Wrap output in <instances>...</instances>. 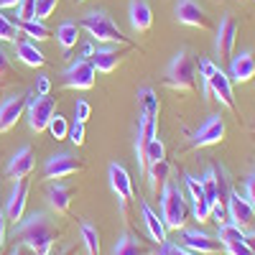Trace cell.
<instances>
[{"mask_svg":"<svg viewBox=\"0 0 255 255\" xmlns=\"http://www.w3.org/2000/svg\"><path fill=\"white\" fill-rule=\"evenodd\" d=\"M15 227V235L18 240L23 243L26 248H31L36 255H44V253H51V245H54V238H56V230L51 225V220L44 215V212H33L26 220H20Z\"/></svg>","mask_w":255,"mask_h":255,"instance_id":"1","label":"cell"},{"mask_svg":"<svg viewBox=\"0 0 255 255\" xmlns=\"http://www.w3.org/2000/svg\"><path fill=\"white\" fill-rule=\"evenodd\" d=\"M186 215H189V207H186V199L181 194V189L163 181V189H161V220H163L166 230H184Z\"/></svg>","mask_w":255,"mask_h":255,"instance_id":"2","label":"cell"},{"mask_svg":"<svg viewBox=\"0 0 255 255\" xmlns=\"http://www.w3.org/2000/svg\"><path fill=\"white\" fill-rule=\"evenodd\" d=\"M79 26L87 31L97 44H130V41L123 36V31L118 28V23L105 10H90L79 20Z\"/></svg>","mask_w":255,"mask_h":255,"instance_id":"3","label":"cell"},{"mask_svg":"<svg viewBox=\"0 0 255 255\" xmlns=\"http://www.w3.org/2000/svg\"><path fill=\"white\" fill-rule=\"evenodd\" d=\"M166 84L179 92H194L197 90V61L189 56V51H179L171 64L166 67Z\"/></svg>","mask_w":255,"mask_h":255,"instance_id":"4","label":"cell"},{"mask_svg":"<svg viewBox=\"0 0 255 255\" xmlns=\"http://www.w3.org/2000/svg\"><path fill=\"white\" fill-rule=\"evenodd\" d=\"M26 113H28V125L33 133L46 130V125L51 120V115L56 113V102L49 95H38V92H28V102H26Z\"/></svg>","mask_w":255,"mask_h":255,"instance_id":"5","label":"cell"},{"mask_svg":"<svg viewBox=\"0 0 255 255\" xmlns=\"http://www.w3.org/2000/svg\"><path fill=\"white\" fill-rule=\"evenodd\" d=\"M95 67H92V59H77L72 61L61 74V82L67 90H90L95 87Z\"/></svg>","mask_w":255,"mask_h":255,"instance_id":"6","label":"cell"},{"mask_svg":"<svg viewBox=\"0 0 255 255\" xmlns=\"http://www.w3.org/2000/svg\"><path fill=\"white\" fill-rule=\"evenodd\" d=\"M108 179H110V186H113L115 197L120 202V212L128 215V204L133 202V179H130V174L125 171V166L110 163L108 166Z\"/></svg>","mask_w":255,"mask_h":255,"instance_id":"7","label":"cell"},{"mask_svg":"<svg viewBox=\"0 0 255 255\" xmlns=\"http://www.w3.org/2000/svg\"><path fill=\"white\" fill-rule=\"evenodd\" d=\"M235 44H238V23L235 18H222L217 26V38H215V49L220 61H230L232 54H235Z\"/></svg>","mask_w":255,"mask_h":255,"instance_id":"8","label":"cell"},{"mask_svg":"<svg viewBox=\"0 0 255 255\" xmlns=\"http://www.w3.org/2000/svg\"><path fill=\"white\" fill-rule=\"evenodd\" d=\"M176 20L184 26H191V28H212V20L207 15V10L197 3V0H179L176 3Z\"/></svg>","mask_w":255,"mask_h":255,"instance_id":"9","label":"cell"},{"mask_svg":"<svg viewBox=\"0 0 255 255\" xmlns=\"http://www.w3.org/2000/svg\"><path fill=\"white\" fill-rule=\"evenodd\" d=\"M227 220H230L232 225L243 227V230H248V227L255 222V209H253V204H250L245 197H240L238 191H230V194H227Z\"/></svg>","mask_w":255,"mask_h":255,"instance_id":"10","label":"cell"},{"mask_svg":"<svg viewBox=\"0 0 255 255\" xmlns=\"http://www.w3.org/2000/svg\"><path fill=\"white\" fill-rule=\"evenodd\" d=\"M28 95H10L0 102V133H8L10 128H15V123L23 118Z\"/></svg>","mask_w":255,"mask_h":255,"instance_id":"11","label":"cell"},{"mask_svg":"<svg viewBox=\"0 0 255 255\" xmlns=\"http://www.w3.org/2000/svg\"><path fill=\"white\" fill-rule=\"evenodd\" d=\"M227 133V128H225V120L220 115H209L202 125H199V130L194 133V138H191V143H194L197 148H204V145H217Z\"/></svg>","mask_w":255,"mask_h":255,"instance_id":"12","label":"cell"},{"mask_svg":"<svg viewBox=\"0 0 255 255\" xmlns=\"http://www.w3.org/2000/svg\"><path fill=\"white\" fill-rule=\"evenodd\" d=\"M82 168H84V163L79 158H74L72 153H56V156L46 158L44 174H46V179H64V176L82 171Z\"/></svg>","mask_w":255,"mask_h":255,"instance_id":"13","label":"cell"},{"mask_svg":"<svg viewBox=\"0 0 255 255\" xmlns=\"http://www.w3.org/2000/svg\"><path fill=\"white\" fill-rule=\"evenodd\" d=\"M181 243L186 250L191 253H199V255H212V253H220V240L207 235V232H199V230H184L181 235Z\"/></svg>","mask_w":255,"mask_h":255,"instance_id":"14","label":"cell"},{"mask_svg":"<svg viewBox=\"0 0 255 255\" xmlns=\"http://www.w3.org/2000/svg\"><path fill=\"white\" fill-rule=\"evenodd\" d=\"M31 171H33V151H31L28 145H23V148H18V151L13 153V158L8 161L5 174L13 181H23Z\"/></svg>","mask_w":255,"mask_h":255,"instance_id":"15","label":"cell"},{"mask_svg":"<svg viewBox=\"0 0 255 255\" xmlns=\"http://www.w3.org/2000/svg\"><path fill=\"white\" fill-rule=\"evenodd\" d=\"M209 92L215 95L227 110H235V95H232V79L217 67L215 74L209 77Z\"/></svg>","mask_w":255,"mask_h":255,"instance_id":"16","label":"cell"},{"mask_svg":"<svg viewBox=\"0 0 255 255\" xmlns=\"http://www.w3.org/2000/svg\"><path fill=\"white\" fill-rule=\"evenodd\" d=\"M156 138V118L145 115L140 110V118H138V138H135V158H138V166L143 171V156H145V145Z\"/></svg>","mask_w":255,"mask_h":255,"instance_id":"17","label":"cell"},{"mask_svg":"<svg viewBox=\"0 0 255 255\" xmlns=\"http://www.w3.org/2000/svg\"><path fill=\"white\" fill-rule=\"evenodd\" d=\"M26 202H28V184L26 181H18L10 191V199L5 204V217L18 225L20 220H23V212H26Z\"/></svg>","mask_w":255,"mask_h":255,"instance_id":"18","label":"cell"},{"mask_svg":"<svg viewBox=\"0 0 255 255\" xmlns=\"http://www.w3.org/2000/svg\"><path fill=\"white\" fill-rule=\"evenodd\" d=\"M140 217H143V225L148 230V235H151V240H156L158 245L168 243V230H166L163 220L158 217V212H153L148 202H140Z\"/></svg>","mask_w":255,"mask_h":255,"instance_id":"19","label":"cell"},{"mask_svg":"<svg viewBox=\"0 0 255 255\" xmlns=\"http://www.w3.org/2000/svg\"><path fill=\"white\" fill-rule=\"evenodd\" d=\"M255 77V59L250 51L232 54L230 59V79L232 82H250Z\"/></svg>","mask_w":255,"mask_h":255,"instance_id":"20","label":"cell"},{"mask_svg":"<svg viewBox=\"0 0 255 255\" xmlns=\"http://www.w3.org/2000/svg\"><path fill=\"white\" fill-rule=\"evenodd\" d=\"M130 26L135 33H145L153 26V10L148 5V0H130Z\"/></svg>","mask_w":255,"mask_h":255,"instance_id":"21","label":"cell"},{"mask_svg":"<svg viewBox=\"0 0 255 255\" xmlns=\"http://www.w3.org/2000/svg\"><path fill=\"white\" fill-rule=\"evenodd\" d=\"M120 51L115 46H100L95 54H92V67L95 72H102V74H110L118 69V64H120Z\"/></svg>","mask_w":255,"mask_h":255,"instance_id":"22","label":"cell"},{"mask_svg":"<svg viewBox=\"0 0 255 255\" xmlns=\"http://www.w3.org/2000/svg\"><path fill=\"white\" fill-rule=\"evenodd\" d=\"M46 202L56 215H67V209L72 204V189L64 186V184H51L46 189Z\"/></svg>","mask_w":255,"mask_h":255,"instance_id":"23","label":"cell"},{"mask_svg":"<svg viewBox=\"0 0 255 255\" xmlns=\"http://www.w3.org/2000/svg\"><path fill=\"white\" fill-rule=\"evenodd\" d=\"M13 44H15V56L23 61L26 67L36 69V67H44V64H46V56L36 49V41L28 38V41H13Z\"/></svg>","mask_w":255,"mask_h":255,"instance_id":"24","label":"cell"},{"mask_svg":"<svg viewBox=\"0 0 255 255\" xmlns=\"http://www.w3.org/2000/svg\"><path fill=\"white\" fill-rule=\"evenodd\" d=\"M56 41H59V49L61 54L67 56L79 41V23H74V20H64V23L56 28Z\"/></svg>","mask_w":255,"mask_h":255,"instance_id":"25","label":"cell"},{"mask_svg":"<svg viewBox=\"0 0 255 255\" xmlns=\"http://www.w3.org/2000/svg\"><path fill=\"white\" fill-rule=\"evenodd\" d=\"M145 179H148V186H151L153 194H158V186L163 181H168V161L161 158V161L151 163V166L145 168Z\"/></svg>","mask_w":255,"mask_h":255,"instance_id":"26","label":"cell"},{"mask_svg":"<svg viewBox=\"0 0 255 255\" xmlns=\"http://www.w3.org/2000/svg\"><path fill=\"white\" fill-rule=\"evenodd\" d=\"M18 31L26 33L31 41H46V38H51L49 26H44V20H38V18H33V20H20Z\"/></svg>","mask_w":255,"mask_h":255,"instance_id":"27","label":"cell"},{"mask_svg":"<svg viewBox=\"0 0 255 255\" xmlns=\"http://www.w3.org/2000/svg\"><path fill=\"white\" fill-rule=\"evenodd\" d=\"M79 235H82V245L87 250V255H100V235L90 222L79 225Z\"/></svg>","mask_w":255,"mask_h":255,"instance_id":"28","label":"cell"},{"mask_svg":"<svg viewBox=\"0 0 255 255\" xmlns=\"http://www.w3.org/2000/svg\"><path fill=\"white\" fill-rule=\"evenodd\" d=\"M113 255H145V248L130 235H120L113 245Z\"/></svg>","mask_w":255,"mask_h":255,"instance_id":"29","label":"cell"},{"mask_svg":"<svg viewBox=\"0 0 255 255\" xmlns=\"http://www.w3.org/2000/svg\"><path fill=\"white\" fill-rule=\"evenodd\" d=\"M138 100H140V110L145 115H151V118H158V110H161V105H158V97L151 87H143L138 92Z\"/></svg>","mask_w":255,"mask_h":255,"instance_id":"30","label":"cell"},{"mask_svg":"<svg viewBox=\"0 0 255 255\" xmlns=\"http://www.w3.org/2000/svg\"><path fill=\"white\" fill-rule=\"evenodd\" d=\"M245 235H248V232H245L243 227H238V225H232V222H225V225H220V230H217V240H220V245L245 240Z\"/></svg>","mask_w":255,"mask_h":255,"instance_id":"31","label":"cell"},{"mask_svg":"<svg viewBox=\"0 0 255 255\" xmlns=\"http://www.w3.org/2000/svg\"><path fill=\"white\" fill-rule=\"evenodd\" d=\"M161 158H166V148H163V143H161L158 138H153L151 143L145 145V156H143V174H145V168H148V166L156 163V161H161Z\"/></svg>","mask_w":255,"mask_h":255,"instance_id":"32","label":"cell"},{"mask_svg":"<svg viewBox=\"0 0 255 255\" xmlns=\"http://www.w3.org/2000/svg\"><path fill=\"white\" fill-rule=\"evenodd\" d=\"M46 130H49L56 140H61V138H67V133H69V123H67V118H64V115L54 113L51 120H49V125H46Z\"/></svg>","mask_w":255,"mask_h":255,"instance_id":"33","label":"cell"},{"mask_svg":"<svg viewBox=\"0 0 255 255\" xmlns=\"http://www.w3.org/2000/svg\"><path fill=\"white\" fill-rule=\"evenodd\" d=\"M18 38V26L8 15L0 13V41H15Z\"/></svg>","mask_w":255,"mask_h":255,"instance_id":"34","label":"cell"},{"mask_svg":"<svg viewBox=\"0 0 255 255\" xmlns=\"http://www.w3.org/2000/svg\"><path fill=\"white\" fill-rule=\"evenodd\" d=\"M215 69H217L215 61H209V59H202V61H199V77H202V82H204V95H207V97L212 95V92H209V77L215 74Z\"/></svg>","mask_w":255,"mask_h":255,"instance_id":"35","label":"cell"},{"mask_svg":"<svg viewBox=\"0 0 255 255\" xmlns=\"http://www.w3.org/2000/svg\"><path fill=\"white\" fill-rule=\"evenodd\" d=\"M15 10H18V23L20 20H33L36 18V0H20L15 5Z\"/></svg>","mask_w":255,"mask_h":255,"instance_id":"36","label":"cell"},{"mask_svg":"<svg viewBox=\"0 0 255 255\" xmlns=\"http://www.w3.org/2000/svg\"><path fill=\"white\" fill-rule=\"evenodd\" d=\"M59 5V0H36V18L38 20H46Z\"/></svg>","mask_w":255,"mask_h":255,"instance_id":"37","label":"cell"},{"mask_svg":"<svg viewBox=\"0 0 255 255\" xmlns=\"http://www.w3.org/2000/svg\"><path fill=\"white\" fill-rule=\"evenodd\" d=\"M230 255H255V250L248 245V240H238V243H227V245H222Z\"/></svg>","mask_w":255,"mask_h":255,"instance_id":"38","label":"cell"},{"mask_svg":"<svg viewBox=\"0 0 255 255\" xmlns=\"http://www.w3.org/2000/svg\"><path fill=\"white\" fill-rule=\"evenodd\" d=\"M90 115H92L90 102H87V100H77V105H74V120H77V123H87Z\"/></svg>","mask_w":255,"mask_h":255,"instance_id":"39","label":"cell"},{"mask_svg":"<svg viewBox=\"0 0 255 255\" xmlns=\"http://www.w3.org/2000/svg\"><path fill=\"white\" fill-rule=\"evenodd\" d=\"M67 138H69L74 145H82V143H84V123H77V120H74V125L69 128Z\"/></svg>","mask_w":255,"mask_h":255,"instance_id":"40","label":"cell"},{"mask_svg":"<svg viewBox=\"0 0 255 255\" xmlns=\"http://www.w3.org/2000/svg\"><path fill=\"white\" fill-rule=\"evenodd\" d=\"M245 199L253 204V209H255V174H250L248 176V181H245Z\"/></svg>","mask_w":255,"mask_h":255,"instance_id":"41","label":"cell"},{"mask_svg":"<svg viewBox=\"0 0 255 255\" xmlns=\"http://www.w3.org/2000/svg\"><path fill=\"white\" fill-rule=\"evenodd\" d=\"M36 92H38V95H49V92H51V79H49L46 74H41V77H38V82H36Z\"/></svg>","mask_w":255,"mask_h":255,"instance_id":"42","label":"cell"},{"mask_svg":"<svg viewBox=\"0 0 255 255\" xmlns=\"http://www.w3.org/2000/svg\"><path fill=\"white\" fill-rule=\"evenodd\" d=\"M10 72V59H8V54L0 49V84H3V79H5V74Z\"/></svg>","mask_w":255,"mask_h":255,"instance_id":"43","label":"cell"},{"mask_svg":"<svg viewBox=\"0 0 255 255\" xmlns=\"http://www.w3.org/2000/svg\"><path fill=\"white\" fill-rule=\"evenodd\" d=\"M163 253L166 255H194V253H191V250H186L184 245H168V243H163Z\"/></svg>","mask_w":255,"mask_h":255,"instance_id":"44","label":"cell"},{"mask_svg":"<svg viewBox=\"0 0 255 255\" xmlns=\"http://www.w3.org/2000/svg\"><path fill=\"white\" fill-rule=\"evenodd\" d=\"M10 255H36V253H33L31 248H26L23 243H18V245H15V248L10 250Z\"/></svg>","mask_w":255,"mask_h":255,"instance_id":"45","label":"cell"},{"mask_svg":"<svg viewBox=\"0 0 255 255\" xmlns=\"http://www.w3.org/2000/svg\"><path fill=\"white\" fill-rule=\"evenodd\" d=\"M5 243V212L0 209V248H3Z\"/></svg>","mask_w":255,"mask_h":255,"instance_id":"46","label":"cell"},{"mask_svg":"<svg viewBox=\"0 0 255 255\" xmlns=\"http://www.w3.org/2000/svg\"><path fill=\"white\" fill-rule=\"evenodd\" d=\"M92 54H95V46L92 44H87V46L82 49V59H92Z\"/></svg>","mask_w":255,"mask_h":255,"instance_id":"47","label":"cell"},{"mask_svg":"<svg viewBox=\"0 0 255 255\" xmlns=\"http://www.w3.org/2000/svg\"><path fill=\"white\" fill-rule=\"evenodd\" d=\"M20 3V0H0V10H3V8H15Z\"/></svg>","mask_w":255,"mask_h":255,"instance_id":"48","label":"cell"},{"mask_svg":"<svg viewBox=\"0 0 255 255\" xmlns=\"http://www.w3.org/2000/svg\"><path fill=\"white\" fill-rule=\"evenodd\" d=\"M64 255H74V250H72V248H67V250H64Z\"/></svg>","mask_w":255,"mask_h":255,"instance_id":"49","label":"cell"},{"mask_svg":"<svg viewBox=\"0 0 255 255\" xmlns=\"http://www.w3.org/2000/svg\"><path fill=\"white\" fill-rule=\"evenodd\" d=\"M44 255H51V253H44Z\"/></svg>","mask_w":255,"mask_h":255,"instance_id":"50","label":"cell"},{"mask_svg":"<svg viewBox=\"0 0 255 255\" xmlns=\"http://www.w3.org/2000/svg\"><path fill=\"white\" fill-rule=\"evenodd\" d=\"M158 255H166V253H158Z\"/></svg>","mask_w":255,"mask_h":255,"instance_id":"51","label":"cell"}]
</instances>
